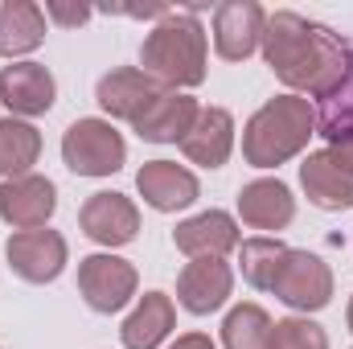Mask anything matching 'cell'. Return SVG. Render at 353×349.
Wrapping results in <instances>:
<instances>
[{
    "mask_svg": "<svg viewBox=\"0 0 353 349\" xmlns=\"http://www.w3.org/2000/svg\"><path fill=\"white\" fill-rule=\"evenodd\" d=\"M263 58L283 87H292L304 99L308 94L329 99L350 74L353 46L337 37L329 25L308 21L292 8H279V12H267Z\"/></svg>",
    "mask_w": 353,
    "mask_h": 349,
    "instance_id": "obj_1",
    "label": "cell"
},
{
    "mask_svg": "<svg viewBox=\"0 0 353 349\" xmlns=\"http://www.w3.org/2000/svg\"><path fill=\"white\" fill-rule=\"evenodd\" d=\"M205 58H210V41H205L201 21L176 8L161 17V25L140 46V70L157 79L165 90L197 87L205 79Z\"/></svg>",
    "mask_w": 353,
    "mask_h": 349,
    "instance_id": "obj_2",
    "label": "cell"
},
{
    "mask_svg": "<svg viewBox=\"0 0 353 349\" xmlns=\"http://www.w3.org/2000/svg\"><path fill=\"white\" fill-rule=\"evenodd\" d=\"M316 132V111L304 94H275L243 128V161L255 169H279L308 148Z\"/></svg>",
    "mask_w": 353,
    "mask_h": 349,
    "instance_id": "obj_3",
    "label": "cell"
},
{
    "mask_svg": "<svg viewBox=\"0 0 353 349\" xmlns=\"http://www.w3.org/2000/svg\"><path fill=\"white\" fill-rule=\"evenodd\" d=\"M62 161L74 177H111L128 161V140L111 119H74L62 136Z\"/></svg>",
    "mask_w": 353,
    "mask_h": 349,
    "instance_id": "obj_4",
    "label": "cell"
},
{
    "mask_svg": "<svg viewBox=\"0 0 353 349\" xmlns=\"http://www.w3.org/2000/svg\"><path fill=\"white\" fill-rule=\"evenodd\" d=\"M136 288H140L136 267L128 259H119V255H111V251L79 259V292H83L87 308L103 312V317L128 308L136 300Z\"/></svg>",
    "mask_w": 353,
    "mask_h": 349,
    "instance_id": "obj_5",
    "label": "cell"
},
{
    "mask_svg": "<svg viewBox=\"0 0 353 349\" xmlns=\"http://www.w3.org/2000/svg\"><path fill=\"white\" fill-rule=\"evenodd\" d=\"M292 312H321L329 300H333V271L329 263L312 251H296L288 247V259L275 275V288H271Z\"/></svg>",
    "mask_w": 353,
    "mask_h": 349,
    "instance_id": "obj_6",
    "label": "cell"
},
{
    "mask_svg": "<svg viewBox=\"0 0 353 349\" xmlns=\"http://www.w3.org/2000/svg\"><path fill=\"white\" fill-rule=\"evenodd\" d=\"M79 226L90 243L115 251V247H128L136 243L140 235V210L132 197L115 193V189H103V193H90L79 210Z\"/></svg>",
    "mask_w": 353,
    "mask_h": 349,
    "instance_id": "obj_7",
    "label": "cell"
},
{
    "mask_svg": "<svg viewBox=\"0 0 353 349\" xmlns=\"http://www.w3.org/2000/svg\"><path fill=\"white\" fill-rule=\"evenodd\" d=\"M4 255L12 275H21L25 283H54L66 267V239L50 226L41 230H12V239L4 243Z\"/></svg>",
    "mask_w": 353,
    "mask_h": 349,
    "instance_id": "obj_8",
    "label": "cell"
},
{
    "mask_svg": "<svg viewBox=\"0 0 353 349\" xmlns=\"http://www.w3.org/2000/svg\"><path fill=\"white\" fill-rule=\"evenodd\" d=\"M58 210V185L41 173L0 181V218L12 230H41Z\"/></svg>",
    "mask_w": 353,
    "mask_h": 349,
    "instance_id": "obj_9",
    "label": "cell"
},
{
    "mask_svg": "<svg viewBox=\"0 0 353 349\" xmlns=\"http://www.w3.org/2000/svg\"><path fill=\"white\" fill-rule=\"evenodd\" d=\"M267 12L255 0H226L214 8V50L226 62H247L263 46Z\"/></svg>",
    "mask_w": 353,
    "mask_h": 349,
    "instance_id": "obj_10",
    "label": "cell"
},
{
    "mask_svg": "<svg viewBox=\"0 0 353 349\" xmlns=\"http://www.w3.org/2000/svg\"><path fill=\"white\" fill-rule=\"evenodd\" d=\"M234 292V271L226 259H189L176 275V304L193 317L218 312Z\"/></svg>",
    "mask_w": 353,
    "mask_h": 349,
    "instance_id": "obj_11",
    "label": "cell"
},
{
    "mask_svg": "<svg viewBox=\"0 0 353 349\" xmlns=\"http://www.w3.org/2000/svg\"><path fill=\"white\" fill-rule=\"evenodd\" d=\"M58 99V83L41 62H12L0 70V103L12 111V119L46 115Z\"/></svg>",
    "mask_w": 353,
    "mask_h": 349,
    "instance_id": "obj_12",
    "label": "cell"
},
{
    "mask_svg": "<svg viewBox=\"0 0 353 349\" xmlns=\"http://www.w3.org/2000/svg\"><path fill=\"white\" fill-rule=\"evenodd\" d=\"M243 235H239V222L226 214V210H205V214H193L185 222H176L173 230V247L189 259H222L230 251H239Z\"/></svg>",
    "mask_w": 353,
    "mask_h": 349,
    "instance_id": "obj_13",
    "label": "cell"
},
{
    "mask_svg": "<svg viewBox=\"0 0 353 349\" xmlns=\"http://www.w3.org/2000/svg\"><path fill=\"white\" fill-rule=\"evenodd\" d=\"M201 103L185 90H161L136 119H132V132L148 144H181V136L193 128Z\"/></svg>",
    "mask_w": 353,
    "mask_h": 349,
    "instance_id": "obj_14",
    "label": "cell"
},
{
    "mask_svg": "<svg viewBox=\"0 0 353 349\" xmlns=\"http://www.w3.org/2000/svg\"><path fill=\"white\" fill-rule=\"evenodd\" d=\"M136 189L157 214H176V210H185V206H193L201 197L197 173L176 165V161H148L136 173Z\"/></svg>",
    "mask_w": 353,
    "mask_h": 349,
    "instance_id": "obj_15",
    "label": "cell"
},
{
    "mask_svg": "<svg viewBox=\"0 0 353 349\" xmlns=\"http://www.w3.org/2000/svg\"><path fill=\"white\" fill-rule=\"evenodd\" d=\"M181 152L201 169H222L234 152V115L226 107H201L193 128L181 136Z\"/></svg>",
    "mask_w": 353,
    "mask_h": 349,
    "instance_id": "obj_16",
    "label": "cell"
},
{
    "mask_svg": "<svg viewBox=\"0 0 353 349\" xmlns=\"http://www.w3.org/2000/svg\"><path fill=\"white\" fill-rule=\"evenodd\" d=\"M161 83L157 79H148L140 66H115V70H107L103 79H99V87H94V103L111 115V119H136L157 94H161Z\"/></svg>",
    "mask_w": 353,
    "mask_h": 349,
    "instance_id": "obj_17",
    "label": "cell"
},
{
    "mask_svg": "<svg viewBox=\"0 0 353 349\" xmlns=\"http://www.w3.org/2000/svg\"><path fill=\"white\" fill-rule=\"evenodd\" d=\"M239 218L251 230H283L296 218V197L279 177H259L239 193Z\"/></svg>",
    "mask_w": 353,
    "mask_h": 349,
    "instance_id": "obj_18",
    "label": "cell"
},
{
    "mask_svg": "<svg viewBox=\"0 0 353 349\" xmlns=\"http://www.w3.org/2000/svg\"><path fill=\"white\" fill-rule=\"evenodd\" d=\"M300 185L308 193V201L316 210H353V177L321 148V152H308L304 165H300Z\"/></svg>",
    "mask_w": 353,
    "mask_h": 349,
    "instance_id": "obj_19",
    "label": "cell"
},
{
    "mask_svg": "<svg viewBox=\"0 0 353 349\" xmlns=\"http://www.w3.org/2000/svg\"><path fill=\"white\" fill-rule=\"evenodd\" d=\"M176 325V308L173 296L165 292H144L140 304L128 312L119 337H123V349H161V341L173 333Z\"/></svg>",
    "mask_w": 353,
    "mask_h": 349,
    "instance_id": "obj_20",
    "label": "cell"
},
{
    "mask_svg": "<svg viewBox=\"0 0 353 349\" xmlns=\"http://www.w3.org/2000/svg\"><path fill=\"white\" fill-rule=\"evenodd\" d=\"M46 41V8L33 0L0 4V58H25Z\"/></svg>",
    "mask_w": 353,
    "mask_h": 349,
    "instance_id": "obj_21",
    "label": "cell"
},
{
    "mask_svg": "<svg viewBox=\"0 0 353 349\" xmlns=\"http://www.w3.org/2000/svg\"><path fill=\"white\" fill-rule=\"evenodd\" d=\"M41 157V132L29 119H0V181L25 177Z\"/></svg>",
    "mask_w": 353,
    "mask_h": 349,
    "instance_id": "obj_22",
    "label": "cell"
},
{
    "mask_svg": "<svg viewBox=\"0 0 353 349\" xmlns=\"http://www.w3.org/2000/svg\"><path fill=\"white\" fill-rule=\"evenodd\" d=\"M288 259V243L271 239V235H255L247 243H239V267H243V279L259 292L275 288V275Z\"/></svg>",
    "mask_w": 353,
    "mask_h": 349,
    "instance_id": "obj_23",
    "label": "cell"
},
{
    "mask_svg": "<svg viewBox=\"0 0 353 349\" xmlns=\"http://www.w3.org/2000/svg\"><path fill=\"white\" fill-rule=\"evenodd\" d=\"M271 329L275 321L259 304H239L222 321V349H271Z\"/></svg>",
    "mask_w": 353,
    "mask_h": 349,
    "instance_id": "obj_24",
    "label": "cell"
},
{
    "mask_svg": "<svg viewBox=\"0 0 353 349\" xmlns=\"http://www.w3.org/2000/svg\"><path fill=\"white\" fill-rule=\"evenodd\" d=\"M316 132H321L329 144H337V140L353 136V58H350V74H345V83L333 90L329 99H321Z\"/></svg>",
    "mask_w": 353,
    "mask_h": 349,
    "instance_id": "obj_25",
    "label": "cell"
},
{
    "mask_svg": "<svg viewBox=\"0 0 353 349\" xmlns=\"http://www.w3.org/2000/svg\"><path fill=\"white\" fill-rule=\"evenodd\" d=\"M271 349H329V333L308 317H283L271 329Z\"/></svg>",
    "mask_w": 353,
    "mask_h": 349,
    "instance_id": "obj_26",
    "label": "cell"
},
{
    "mask_svg": "<svg viewBox=\"0 0 353 349\" xmlns=\"http://www.w3.org/2000/svg\"><path fill=\"white\" fill-rule=\"evenodd\" d=\"M46 17L50 21H58V25H66V29H79V25H87L90 21V8H70V4H58V0H50L46 4Z\"/></svg>",
    "mask_w": 353,
    "mask_h": 349,
    "instance_id": "obj_27",
    "label": "cell"
},
{
    "mask_svg": "<svg viewBox=\"0 0 353 349\" xmlns=\"http://www.w3.org/2000/svg\"><path fill=\"white\" fill-rule=\"evenodd\" d=\"M325 152H329V157H333V161H337V165H341V169H345V173L353 177V136L337 140V144H329Z\"/></svg>",
    "mask_w": 353,
    "mask_h": 349,
    "instance_id": "obj_28",
    "label": "cell"
},
{
    "mask_svg": "<svg viewBox=\"0 0 353 349\" xmlns=\"http://www.w3.org/2000/svg\"><path fill=\"white\" fill-rule=\"evenodd\" d=\"M169 349H218V346H214L205 333H185V337H176Z\"/></svg>",
    "mask_w": 353,
    "mask_h": 349,
    "instance_id": "obj_29",
    "label": "cell"
},
{
    "mask_svg": "<svg viewBox=\"0 0 353 349\" xmlns=\"http://www.w3.org/2000/svg\"><path fill=\"white\" fill-rule=\"evenodd\" d=\"M345 321H350V329H353V300H350V308H345Z\"/></svg>",
    "mask_w": 353,
    "mask_h": 349,
    "instance_id": "obj_30",
    "label": "cell"
}]
</instances>
